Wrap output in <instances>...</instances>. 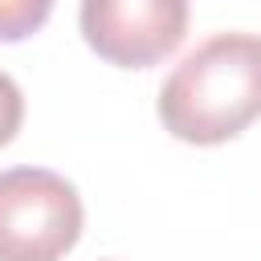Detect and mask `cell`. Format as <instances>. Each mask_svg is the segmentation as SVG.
<instances>
[{
	"instance_id": "5",
	"label": "cell",
	"mask_w": 261,
	"mask_h": 261,
	"mask_svg": "<svg viewBox=\"0 0 261 261\" xmlns=\"http://www.w3.org/2000/svg\"><path fill=\"white\" fill-rule=\"evenodd\" d=\"M20 118H24V94H20V86L0 69V147L12 143V135L20 130Z\"/></svg>"
},
{
	"instance_id": "3",
	"label": "cell",
	"mask_w": 261,
	"mask_h": 261,
	"mask_svg": "<svg viewBox=\"0 0 261 261\" xmlns=\"http://www.w3.org/2000/svg\"><path fill=\"white\" fill-rule=\"evenodd\" d=\"M86 45L122 69H147L179 49L188 33V0H82Z\"/></svg>"
},
{
	"instance_id": "1",
	"label": "cell",
	"mask_w": 261,
	"mask_h": 261,
	"mask_svg": "<svg viewBox=\"0 0 261 261\" xmlns=\"http://www.w3.org/2000/svg\"><path fill=\"white\" fill-rule=\"evenodd\" d=\"M261 118V37L216 33L159 90V122L179 143L212 147Z\"/></svg>"
},
{
	"instance_id": "4",
	"label": "cell",
	"mask_w": 261,
	"mask_h": 261,
	"mask_svg": "<svg viewBox=\"0 0 261 261\" xmlns=\"http://www.w3.org/2000/svg\"><path fill=\"white\" fill-rule=\"evenodd\" d=\"M53 12V0H0V41L33 37Z\"/></svg>"
},
{
	"instance_id": "2",
	"label": "cell",
	"mask_w": 261,
	"mask_h": 261,
	"mask_svg": "<svg viewBox=\"0 0 261 261\" xmlns=\"http://www.w3.org/2000/svg\"><path fill=\"white\" fill-rule=\"evenodd\" d=\"M77 188L45 167L0 171V261H61L82 237Z\"/></svg>"
}]
</instances>
